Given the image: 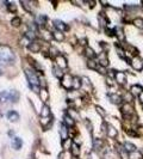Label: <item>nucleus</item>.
Wrapping results in <instances>:
<instances>
[{
    "label": "nucleus",
    "instance_id": "obj_13",
    "mask_svg": "<svg viewBox=\"0 0 143 159\" xmlns=\"http://www.w3.org/2000/svg\"><path fill=\"white\" fill-rule=\"evenodd\" d=\"M99 61H100V65L104 66V67H107L108 66V59H107L106 51H101L99 54Z\"/></svg>",
    "mask_w": 143,
    "mask_h": 159
},
{
    "label": "nucleus",
    "instance_id": "obj_40",
    "mask_svg": "<svg viewBox=\"0 0 143 159\" xmlns=\"http://www.w3.org/2000/svg\"><path fill=\"white\" fill-rule=\"evenodd\" d=\"M95 110H97V112H98V114H100V115L103 116V117H105V116H106V111H105L103 108H100L99 105H97V107H95Z\"/></svg>",
    "mask_w": 143,
    "mask_h": 159
},
{
    "label": "nucleus",
    "instance_id": "obj_1",
    "mask_svg": "<svg viewBox=\"0 0 143 159\" xmlns=\"http://www.w3.org/2000/svg\"><path fill=\"white\" fill-rule=\"evenodd\" d=\"M15 60H16L15 53L12 51V49L9 45L0 44V63L7 65V63H12Z\"/></svg>",
    "mask_w": 143,
    "mask_h": 159
},
{
    "label": "nucleus",
    "instance_id": "obj_46",
    "mask_svg": "<svg viewBox=\"0 0 143 159\" xmlns=\"http://www.w3.org/2000/svg\"><path fill=\"white\" fill-rule=\"evenodd\" d=\"M97 71H98V72H100V73H103V74H105V73H106L105 67H104V66H101V65H98V66H97Z\"/></svg>",
    "mask_w": 143,
    "mask_h": 159
},
{
    "label": "nucleus",
    "instance_id": "obj_3",
    "mask_svg": "<svg viewBox=\"0 0 143 159\" xmlns=\"http://www.w3.org/2000/svg\"><path fill=\"white\" fill-rule=\"evenodd\" d=\"M61 85L67 90H73V77L69 74H65L61 78Z\"/></svg>",
    "mask_w": 143,
    "mask_h": 159
},
{
    "label": "nucleus",
    "instance_id": "obj_50",
    "mask_svg": "<svg viewBox=\"0 0 143 159\" xmlns=\"http://www.w3.org/2000/svg\"><path fill=\"white\" fill-rule=\"evenodd\" d=\"M9 135H10V136H13V130H10V132H9Z\"/></svg>",
    "mask_w": 143,
    "mask_h": 159
},
{
    "label": "nucleus",
    "instance_id": "obj_15",
    "mask_svg": "<svg viewBox=\"0 0 143 159\" xmlns=\"http://www.w3.org/2000/svg\"><path fill=\"white\" fill-rule=\"evenodd\" d=\"M108 99H110V102L113 104H120L122 103V97L118 94H110L108 95Z\"/></svg>",
    "mask_w": 143,
    "mask_h": 159
},
{
    "label": "nucleus",
    "instance_id": "obj_39",
    "mask_svg": "<svg viewBox=\"0 0 143 159\" xmlns=\"http://www.w3.org/2000/svg\"><path fill=\"white\" fill-rule=\"evenodd\" d=\"M87 65H88V67L90 68H92V69H97V63H95V61L93 60V59H90V60H88V62H87Z\"/></svg>",
    "mask_w": 143,
    "mask_h": 159
},
{
    "label": "nucleus",
    "instance_id": "obj_29",
    "mask_svg": "<svg viewBox=\"0 0 143 159\" xmlns=\"http://www.w3.org/2000/svg\"><path fill=\"white\" fill-rule=\"evenodd\" d=\"M39 95H41V98H42L43 102H47L48 98H49V94H48V90H47L45 88H43V89L39 90Z\"/></svg>",
    "mask_w": 143,
    "mask_h": 159
},
{
    "label": "nucleus",
    "instance_id": "obj_42",
    "mask_svg": "<svg viewBox=\"0 0 143 159\" xmlns=\"http://www.w3.org/2000/svg\"><path fill=\"white\" fill-rule=\"evenodd\" d=\"M49 50H50V53H51L53 57H55L56 55H59V54H60V53H59V50L56 49V47H54V45H53V47H50V48H49Z\"/></svg>",
    "mask_w": 143,
    "mask_h": 159
},
{
    "label": "nucleus",
    "instance_id": "obj_20",
    "mask_svg": "<svg viewBox=\"0 0 143 159\" xmlns=\"http://www.w3.org/2000/svg\"><path fill=\"white\" fill-rule=\"evenodd\" d=\"M117 134H118L117 129H116L111 123L107 124V135L110 136V138H116V136H117Z\"/></svg>",
    "mask_w": 143,
    "mask_h": 159
},
{
    "label": "nucleus",
    "instance_id": "obj_9",
    "mask_svg": "<svg viewBox=\"0 0 143 159\" xmlns=\"http://www.w3.org/2000/svg\"><path fill=\"white\" fill-rule=\"evenodd\" d=\"M143 92V88L141 85L136 84V85H132L130 88V95L131 96H140L141 94Z\"/></svg>",
    "mask_w": 143,
    "mask_h": 159
},
{
    "label": "nucleus",
    "instance_id": "obj_43",
    "mask_svg": "<svg viewBox=\"0 0 143 159\" xmlns=\"http://www.w3.org/2000/svg\"><path fill=\"white\" fill-rule=\"evenodd\" d=\"M7 9L10 10V11H16V9H17V6H16V4L15 3H11V1H7Z\"/></svg>",
    "mask_w": 143,
    "mask_h": 159
},
{
    "label": "nucleus",
    "instance_id": "obj_12",
    "mask_svg": "<svg viewBox=\"0 0 143 159\" xmlns=\"http://www.w3.org/2000/svg\"><path fill=\"white\" fill-rule=\"evenodd\" d=\"M6 117H7L10 121L15 122V121H18L19 114H18V111H16V110H10V111H7V114H6Z\"/></svg>",
    "mask_w": 143,
    "mask_h": 159
},
{
    "label": "nucleus",
    "instance_id": "obj_28",
    "mask_svg": "<svg viewBox=\"0 0 143 159\" xmlns=\"http://www.w3.org/2000/svg\"><path fill=\"white\" fill-rule=\"evenodd\" d=\"M98 18H99V25L101 26V28H105V26L107 25V23H108L105 15H104V13H100V15L98 16Z\"/></svg>",
    "mask_w": 143,
    "mask_h": 159
},
{
    "label": "nucleus",
    "instance_id": "obj_24",
    "mask_svg": "<svg viewBox=\"0 0 143 159\" xmlns=\"http://www.w3.org/2000/svg\"><path fill=\"white\" fill-rule=\"evenodd\" d=\"M53 73H54V75L57 77V78H60V79L65 75V74H63L62 68H60L59 66H56V65H54V66H53Z\"/></svg>",
    "mask_w": 143,
    "mask_h": 159
},
{
    "label": "nucleus",
    "instance_id": "obj_31",
    "mask_svg": "<svg viewBox=\"0 0 143 159\" xmlns=\"http://www.w3.org/2000/svg\"><path fill=\"white\" fill-rule=\"evenodd\" d=\"M72 139H66V140H63V144H62V148L65 150V151H68V150H71V147H72Z\"/></svg>",
    "mask_w": 143,
    "mask_h": 159
},
{
    "label": "nucleus",
    "instance_id": "obj_48",
    "mask_svg": "<svg viewBox=\"0 0 143 159\" xmlns=\"http://www.w3.org/2000/svg\"><path fill=\"white\" fill-rule=\"evenodd\" d=\"M65 158V154L62 153V152H61V153L59 154V157H57V159H63Z\"/></svg>",
    "mask_w": 143,
    "mask_h": 159
},
{
    "label": "nucleus",
    "instance_id": "obj_36",
    "mask_svg": "<svg viewBox=\"0 0 143 159\" xmlns=\"http://www.w3.org/2000/svg\"><path fill=\"white\" fill-rule=\"evenodd\" d=\"M132 23H134V25L136 26V28L143 29V18H135Z\"/></svg>",
    "mask_w": 143,
    "mask_h": 159
},
{
    "label": "nucleus",
    "instance_id": "obj_16",
    "mask_svg": "<svg viewBox=\"0 0 143 159\" xmlns=\"http://www.w3.org/2000/svg\"><path fill=\"white\" fill-rule=\"evenodd\" d=\"M47 21H48V18H47L45 15H38V16L36 17L35 23H36L38 26H43V25L47 24Z\"/></svg>",
    "mask_w": 143,
    "mask_h": 159
},
{
    "label": "nucleus",
    "instance_id": "obj_7",
    "mask_svg": "<svg viewBox=\"0 0 143 159\" xmlns=\"http://www.w3.org/2000/svg\"><path fill=\"white\" fill-rule=\"evenodd\" d=\"M53 24L55 25V29H57L60 31H66V30L69 29V28H68V25L66 23H63L62 21H60V19H55V21L53 22Z\"/></svg>",
    "mask_w": 143,
    "mask_h": 159
},
{
    "label": "nucleus",
    "instance_id": "obj_19",
    "mask_svg": "<svg viewBox=\"0 0 143 159\" xmlns=\"http://www.w3.org/2000/svg\"><path fill=\"white\" fill-rule=\"evenodd\" d=\"M22 145H23V141H22V139H20V138L15 136L12 139V147L15 150H19L20 147H22Z\"/></svg>",
    "mask_w": 143,
    "mask_h": 159
},
{
    "label": "nucleus",
    "instance_id": "obj_26",
    "mask_svg": "<svg viewBox=\"0 0 143 159\" xmlns=\"http://www.w3.org/2000/svg\"><path fill=\"white\" fill-rule=\"evenodd\" d=\"M82 86V83H81V78L79 77H73V90H78Z\"/></svg>",
    "mask_w": 143,
    "mask_h": 159
},
{
    "label": "nucleus",
    "instance_id": "obj_10",
    "mask_svg": "<svg viewBox=\"0 0 143 159\" xmlns=\"http://www.w3.org/2000/svg\"><path fill=\"white\" fill-rule=\"evenodd\" d=\"M120 110H122V112H123L124 115H132V114H134V108H132V105L129 104V103H125V104L122 105Z\"/></svg>",
    "mask_w": 143,
    "mask_h": 159
},
{
    "label": "nucleus",
    "instance_id": "obj_34",
    "mask_svg": "<svg viewBox=\"0 0 143 159\" xmlns=\"http://www.w3.org/2000/svg\"><path fill=\"white\" fill-rule=\"evenodd\" d=\"M85 55L88 57V59H92V57H94V55H95V53H94V50L92 49V48H90V47H85Z\"/></svg>",
    "mask_w": 143,
    "mask_h": 159
},
{
    "label": "nucleus",
    "instance_id": "obj_2",
    "mask_svg": "<svg viewBox=\"0 0 143 159\" xmlns=\"http://www.w3.org/2000/svg\"><path fill=\"white\" fill-rule=\"evenodd\" d=\"M24 73L26 75V79H28V83L30 85V88L39 94V90H41L39 89V78L35 73V71L31 69V68H25Z\"/></svg>",
    "mask_w": 143,
    "mask_h": 159
},
{
    "label": "nucleus",
    "instance_id": "obj_52",
    "mask_svg": "<svg viewBox=\"0 0 143 159\" xmlns=\"http://www.w3.org/2000/svg\"><path fill=\"white\" fill-rule=\"evenodd\" d=\"M142 5H143V4H142Z\"/></svg>",
    "mask_w": 143,
    "mask_h": 159
},
{
    "label": "nucleus",
    "instance_id": "obj_5",
    "mask_svg": "<svg viewBox=\"0 0 143 159\" xmlns=\"http://www.w3.org/2000/svg\"><path fill=\"white\" fill-rule=\"evenodd\" d=\"M130 63H131V67L135 68L136 71H142V68H143V60H142L140 56L132 57Z\"/></svg>",
    "mask_w": 143,
    "mask_h": 159
},
{
    "label": "nucleus",
    "instance_id": "obj_41",
    "mask_svg": "<svg viewBox=\"0 0 143 159\" xmlns=\"http://www.w3.org/2000/svg\"><path fill=\"white\" fill-rule=\"evenodd\" d=\"M67 114L69 115V116H72L73 118H78V112L74 110V109H69V110L67 111Z\"/></svg>",
    "mask_w": 143,
    "mask_h": 159
},
{
    "label": "nucleus",
    "instance_id": "obj_18",
    "mask_svg": "<svg viewBox=\"0 0 143 159\" xmlns=\"http://www.w3.org/2000/svg\"><path fill=\"white\" fill-rule=\"evenodd\" d=\"M92 148H93L94 152H99L101 148H103V140H100V139H95V140L93 141Z\"/></svg>",
    "mask_w": 143,
    "mask_h": 159
},
{
    "label": "nucleus",
    "instance_id": "obj_23",
    "mask_svg": "<svg viewBox=\"0 0 143 159\" xmlns=\"http://www.w3.org/2000/svg\"><path fill=\"white\" fill-rule=\"evenodd\" d=\"M41 115H42V117H49V116H51L50 108H49V105H48V104H43L42 110H41Z\"/></svg>",
    "mask_w": 143,
    "mask_h": 159
},
{
    "label": "nucleus",
    "instance_id": "obj_14",
    "mask_svg": "<svg viewBox=\"0 0 143 159\" xmlns=\"http://www.w3.org/2000/svg\"><path fill=\"white\" fill-rule=\"evenodd\" d=\"M60 134H61V139H62V140H66V139H68V129H67L66 123H62V122H61V126H60Z\"/></svg>",
    "mask_w": 143,
    "mask_h": 159
},
{
    "label": "nucleus",
    "instance_id": "obj_17",
    "mask_svg": "<svg viewBox=\"0 0 143 159\" xmlns=\"http://www.w3.org/2000/svg\"><path fill=\"white\" fill-rule=\"evenodd\" d=\"M42 48L41 47V43L37 41V39H35V41H32L30 44H29V49L31 50V51H33V53H37V51H39V49Z\"/></svg>",
    "mask_w": 143,
    "mask_h": 159
},
{
    "label": "nucleus",
    "instance_id": "obj_47",
    "mask_svg": "<svg viewBox=\"0 0 143 159\" xmlns=\"http://www.w3.org/2000/svg\"><path fill=\"white\" fill-rule=\"evenodd\" d=\"M85 122H86V126H87V129L90 130V132H92V130H93V126H92V123H91L90 121H88V120H86Z\"/></svg>",
    "mask_w": 143,
    "mask_h": 159
},
{
    "label": "nucleus",
    "instance_id": "obj_38",
    "mask_svg": "<svg viewBox=\"0 0 143 159\" xmlns=\"http://www.w3.org/2000/svg\"><path fill=\"white\" fill-rule=\"evenodd\" d=\"M11 24H12L13 26H15V28H18V26H20V24H22V19H20L19 17H15V18H12Z\"/></svg>",
    "mask_w": 143,
    "mask_h": 159
},
{
    "label": "nucleus",
    "instance_id": "obj_33",
    "mask_svg": "<svg viewBox=\"0 0 143 159\" xmlns=\"http://www.w3.org/2000/svg\"><path fill=\"white\" fill-rule=\"evenodd\" d=\"M20 4H22V6L23 7L28 11V12H32V9H31V5H32V3L31 1H26V0H22L20 1Z\"/></svg>",
    "mask_w": 143,
    "mask_h": 159
},
{
    "label": "nucleus",
    "instance_id": "obj_22",
    "mask_svg": "<svg viewBox=\"0 0 143 159\" xmlns=\"http://www.w3.org/2000/svg\"><path fill=\"white\" fill-rule=\"evenodd\" d=\"M63 123H66L67 127H73V126H74V118L66 112L65 116H63Z\"/></svg>",
    "mask_w": 143,
    "mask_h": 159
},
{
    "label": "nucleus",
    "instance_id": "obj_51",
    "mask_svg": "<svg viewBox=\"0 0 143 159\" xmlns=\"http://www.w3.org/2000/svg\"><path fill=\"white\" fill-rule=\"evenodd\" d=\"M0 74H1V69H0Z\"/></svg>",
    "mask_w": 143,
    "mask_h": 159
},
{
    "label": "nucleus",
    "instance_id": "obj_6",
    "mask_svg": "<svg viewBox=\"0 0 143 159\" xmlns=\"http://www.w3.org/2000/svg\"><path fill=\"white\" fill-rule=\"evenodd\" d=\"M114 79L119 85H124L126 83V75H125L124 72H122V71H116L114 72Z\"/></svg>",
    "mask_w": 143,
    "mask_h": 159
},
{
    "label": "nucleus",
    "instance_id": "obj_30",
    "mask_svg": "<svg viewBox=\"0 0 143 159\" xmlns=\"http://www.w3.org/2000/svg\"><path fill=\"white\" fill-rule=\"evenodd\" d=\"M81 83H82V86H86V88H88V89H92V83L86 75L81 77Z\"/></svg>",
    "mask_w": 143,
    "mask_h": 159
},
{
    "label": "nucleus",
    "instance_id": "obj_49",
    "mask_svg": "<svg viewBox=\"0 0 143 159\" xmlns=\"http://www.w3.org/2000/svg\"><path fill=\"white\" fill-rule=\"evenodd\" d=\"M140 101H141V103L143 104V92H142V94L140 95Z\"/></svg>",
    "mask_w": 143,
    "mask_h": 159
},
{
    "label": "nucleus",
    "instance_id": "obj_32",
    "mask_svg": "<svg viewBox=\"0 0 143 159\" xmlns=\"http://www.w3.org/2000/svg\"><path fill=\"white\" fill-rule=\"evenodd\" d=\"M30 43H31V41H30V39L26 37V36H23L22 38L19 39V44L22 45V47H29Z\"/></svg>",
    "mask_w": 143,
    "mask_h": 159
},
{
    "label": "nucleus",
    "instance_id": "obj_4",
    "mask_svg": "<svg viewBox=\"0 0 143 159\" xmlns=\"http://www.w3.org/2000/svg\"><path fill=\"white\" fill-rule=\"evenodd\" d=\"M54 62H55V65L56 66H59L60 68H66L67 66H68V62H67V59H66V56L65 55H62V54H59V55H56L55 57H54Z\"/></svg>",
    "mask_w": 143,
    "mask_h": 159
},
{
    "label": "nucleus",
    "instance_id": "obj_37",
    "mask_svg": "<svg viewBox=\"0 0 143 159\" xmlns=\"http://www.w3.org/2000/svg\"><path fill=\"white\" fill-rule=\"evenodd\" d=\"M24 36L28 37V38L30 39V41H31V39H33V38H36V34H35V31H32V30H30V29L25 31ZM33 41H35V39H33Z\"/></svg>",
    "mask_w": 143,
    "mask_h": 159
},
{
    "label": "nucleus",
    "instance_id": "obj_35",
    "mask_svg": "<svg viewBox=\"0 0 143 159\" xmlns=\"http://www.w3.org/2000/svg\"><path fill=\"white\" fill-rule=\"evenodd\" d=\"M123 146H124V148L129 152V153H132V152H135V151H136V147L134 146V145H132L131 142H124Z\"/></svg>",
    "mask_w": 143,
    "mask_h": 159
},
{
    "label": "nucleus",
    "instance_id": "obj_25",
    "mask_svg": "<svg viewBox=\"0 0 143 159\" xmlns=\"http://www.w3.org/2000/svg\"><path fill=\"white\" fill-rule=\"evenodd\" d=\"M114 35L118 37V39H120V41H124V38H125V35H124V31L122 28H114Z\"/></svg>",
    "mask_w": 143,
    "mask_h": 159
},
{
    "label": "nucleus",
    "instance_id": "obj_21",
    "mask_svg": "<svg viewBox=\"0 0 143 159\" xmlns=\"http://www.w3.org/2000/svg\"><path fill=\"white\" fill-rule=\"evenodd\" d=\"M51 34H53V37L55 38V39H57V41H62V39L65 38L63 31H60V30H57V29L53 30V31H51Z\"/></svg>",
    "mask_w": 143,
    "mask_h": 159
},
{
    "label": "nucleus",
    "instance_id": "obj_8",
    "mask_svg": "<svg viewBox=\"0 0 143 159\" xmlns=\"http://www.w3.org/2000/svg\"><path fill=\"white\" fill-rule=\"evenodd\" d=\"M9 102H11L10 90L1 91V92H0V103H9Z\"/></svg>",
    "mask_w": 143,
    "mask_h": 159
},
{
    "label": "nucleus",
    "instance_id": "obj_11",
    "mask_svg": "<svg viewBox=\"0 0 143 159\" xmlns=\"http://www.w3.org/2000/svg\"><path fill=\"white\" fill-rule=\"evenodd\" d=\"M71 152H72V154H73L74 158L79 157V154H80V146H79V144H78V142H75V141H73V142H72Z\"/></svg>",
    "mask_w": 143,
    "mask_h": 159
},
{
    "label": "nucleus",
    "instance_id": "obj_45",
    "mask_svg": "<svg viewBox=\"0 0 143 159\" xmlns=\"http://www.w3.org/2000/svg\"><path fill=\"white\" fill-rule=\"evenodd\" d=\"M88 159H100V157L98 156V153H95L93 151L92 153H90V156H88Z\"/></svg>",
    "mask_w": 143,
    "mask_h": 159
},
{
    "label": "nucleus",
    "instance_id": "obj_44",
    "mask_svg": "<svg viewBox=\"0 0 143 159\" xmlns=\"http://www.w3.org/2000/svg\"><path fill=\"white\" fill-rule=\"evenodd\" d=\"M117 54L122 57V59H124L125 57V54H124V50H123V48H120V47H118L117 45Z\"/></svg>",
    "mask_w": 143,
    "mask_h": 159
},
{
    "label": "nucleus",
    "instance_id": "obj_27",
    "mask_svg": "<svg viewBox=\"0 0 143 159\" xmlns=\"http://www.w3.org/2000/svg\"><path fill=\"white\" fill-rule=\"evenodd\" d=\"M118 152L122 159H129V152L124 148V146H118Z\"/></svg>",
    "mask_w": 143,
    "mask_h": 159
}]
</instances>
